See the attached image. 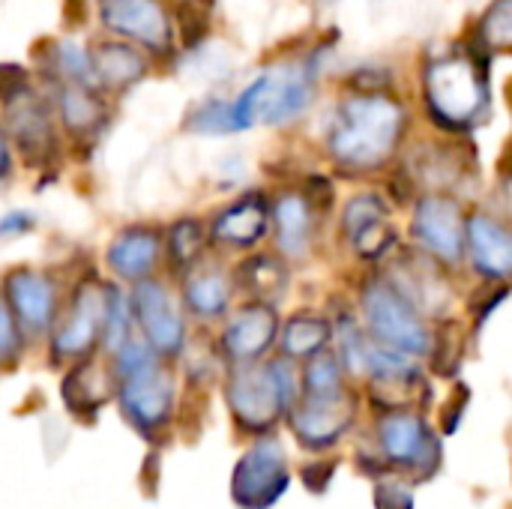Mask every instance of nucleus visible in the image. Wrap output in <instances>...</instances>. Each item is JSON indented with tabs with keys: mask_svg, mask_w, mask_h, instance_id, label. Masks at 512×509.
Wrapping results in <instances>:
<instances>
[{
	"mask_svg": "<svg viewBox=\"0 0 512 509\" xmlns=\"http://www.w3.org/2000/svg\"><path fill=\"white\" fill-rule=\"evenodd\" d=\"M195 132H207V135H222V132H237L234 129V117H231V102L222 99H210L204 102L192 117H189Z\"/></svg>",
	"mask_w": 512,
	"mask_h": 509,
	"instance_id": "nucleus-33",
	"label": "nucleus"
},
{
	"mask_svg": "<svg viewBox=\"0 0 512 509\" xmlns=\"http://www.w3.org/2000/svg\"><path fill=\"white\" fill-rule=\"evenodd\" d=\"M288 459L276 438L258 441L234 468L231 495L243 509L273 507L288 489Z\"/></svg>",
	"mask_w": 512,
	"mask_h": 509,
	"instance_id": "nucleus-6",
	"label": "nucleus"
},
{
	"mask_svg": "<svg viewBox=\"0 0 512 509\" xmlns=\"http://www.w3.org/2000/svg\"><path fill=\"white\" fill-rule=\"evenodd\" d=\"M3 120H6V135L30 162H42L51 156L54 150L51 114L45 102L24 81L12 84L3 93Z\"/></svg>",
	"mask_w": 512,
	"mask_h": 509,
	"instance_id": "nucleus-10",
	"label": "nucleus"
},
{
	"mask_svg": "<svg viewBox=\"0 0 512 509\" xmlns=\"http://www.w3.org/2000/svg\"><path fill=\"white\" fill-rule=\"evenodd\" d=\"M237 285L255 297V303H270L279 300L288 288V267L273 258V255H255L240 264L237 270Z\"/></svg>",
	"mask_w": 512,
	"mask_h": 509,
	"instance_id": "nucleus-25",
	"label": "nucleus"
},
{
	"mask_svg": "<svg viewBox=\"0 0 512 509\" xmlns=\"http://www.w3.org/2000/svg\"><path fill=\"white\" fill-rule=\"evenodd\" d=\"M108 378L102 372L99 363L87 360L78 369L69 372V378L63 381V399L75 414H87L96 411L102 402H108Z\"/></svg>",
	"mask_w": 512,
	"mask_h": 509,
	"instance_id": "nucleus-26",
	"label": "nucleus"
},
{
	"mask_svg": "<svg viewBox=\"0 0 512 509\" xmlns=\"http://www.w3.org/2000/svg\"><path fill=\"white\" fill-rule=\"evenodd\" d=\"M411 234L417 246L432 255L438 264L456 267L465 258V213L462 204L450 195L432 192L423 195L414 207Z\"/></svg>",
	"mask_w": 512,
	"mask_h": 509,
	"instance_id": "nucleus-5",
	"label": "nucleus"
},
{
	"mask_svg": "<svg viewBox=\"0 0 512 509\" xmlns=\"http://www.w3.org/2000/svg\"><path fill=\"white\" fill-rule=\"evenodd\" d=\"M363 318L375 342L408 354L426 357L432 351V333L423 315L387 285V279H369L363 288Z\"/></svg>",
	"mask_w": 512,
	"mask_h": 509,
	"instance_id": "nucleus-4",
	"label": "nucleus"
},
{
	"mask_svg": "<svg viewBox=\"0 0 512 509\" xmlns=\"http://www.w3.org/2000/svg\"><path fill=\"white\" fill-rule=\"evenodd\" d=\"M297 372L291 360H273L264 366L255 363H237V369L228 378L225 396L228 405L243 429L264 432L270 429L282 411H288L297 399Z\"/></svg>",
	"mask_w": 512,
	"mask_h": 509,
	"instance_id": "nucleus-2",
	"label": "nucleus"
},
{
	"mask_svg": "<svg viewBox=\"0 0 512 509\" xmlns=\"http://www.w3.org/2000/svg\"><path fill=\"white\" fill-rule=\"evenodd\" d=\"M405 129V108L384 93L348 96L330 126V153L348 171L381 168Z\"/></svg>",
	"mask_w": 512,
	"mask_h": 509,
	"instance_id": "nucleus-1",
	"label": "nucleus"
},
{
	"mask_svg": "<svg viewBox=\"0 0 512 509\" xmlns=\"http://www.w3.org/2000/svg\"><path fill=\"white\" fill-rule=\"evenodd\" d=\"M33 225H36V219L30 213H9V216L0 219V240L3 237H18V234L30 231Z\"/></svg>",
	"mask_w": 512,
	"mask_h": 509,
	"instance_id": "nucleus-36",
	"label": "nucleus"
},
{
	"mask_svg": "<svg viewBox=\"0 0 512 509\" xmlns=\"http://www.w3.org/2000/svg\"><path fill=\"white\" fill-rule=\"evenodd\" d=\"M375 509H414L411 486L402 480H381L375 486Z\"/></svg>",
	"mask_w": 512,
	"mask_h": 509,
	"instance_id": "nucleus-35",
	"label": "nucleus"
},
{
	"mask_svg": "<svg viewBox=\"0 0 512 509\" xmlns=\"http://www.w3.org/2000/svg\"><path fill=\"white\" fill-rule=\"evenodd\" d=\"M267 222H270V204L258 192H252V195H243L240 201H234L231 207H225L216 216L213 237L222 246L249 249V246H255L264 237Z\"/></svg>",
	"mask_w": 512,
	"mask_h": 509,
	"instance_id": "nucleus-19",
	"label": "nucleus"
},
{
	"mask_svg": "<svg viewBox=\"0 0 512 509\" xmlns=\"http://www.w3.org/2000/svg\"><path fill=\"white\" fill-rule=\"evenodd\" d=\"M183 300H186L192 315H198V318H219L228 309L231 282H228V276L219 267L195 264V270L186 279Z\"/></svg>",
	"mask_w": 512,
	"mask_h": 509,
	"instance_id": "nucleus-23",
	"label": "nucleus"
},
{
	"mask_svg": "<svg viewBox=\"0 0 512 509\" xmlns=\"http://www.w3.org/2000/svg\"><path fill=\"white\" fill-rule=\"evenodd\" d=\"M270 216L276 225L279 252H285L288 258H303L309 252L312 231H315V213H312L309 198L297 192L279 195L276 204L270 207Z\"/></svg>",
	"mask_w": 512,
	"mask_h": 509,
	"instance_id": "nucleus-21",
	"label": "nucleus"
},
{
	"mask_svg": "<svg viewBox=\"0 0 512 509\" xmlns=\"http://www.w3.org/2000/svg\"><path fill=\"white\" fill-rule=\"evenodd\" d=\"M162 252V240L159 231L153 228H126L123 234L114 237L111 249H108V267L129 282H141L153 273L156 261Z\"/></svg>",
	"mask_w": 512,
	"mask_h": 509,
	"instance_id": "nucleus-20",
	"label": "nucleus"
},
{
	"mask_svg": "<svg viewBox=\"0 0 512 509\" xmlns=\"http://www.w3.org/2000/svg\"><path fill=\"white\" fill-rule=\"evenodd\" d=\"M21 354V330L15 324L12 309L0 297V366H12Z\"/></svg>",
	"mask_w": 512,
	"mask_h": 509,
	"instance_id": "nucleus-34",
	"label": "nucleus"
},
{
	"mask_svg": "<svg viewBox=\"0 0 512 509\" xmlns=\"http://www.w3.org/2000/svg\"><path fill=\"white\" fill-rule=\"evenodd\" d=\"M102 24L147 51L168 54L174 42V30L162 0H99Z\"/></svg>",
	"mask_w": 512,
	"mask_h": 509,
	"instance_id": "nucleus-11",
	"label": "nucleus"
},
{
	"mask_svg": "<svg viewBox=\"0 0 512 509\" xmlns=\"http://www.w3.org/2000/svg\"><path fill=\"white\" fill-rule=\"evenodd\" d=\"M120 405L132 426L141 432L165 426L174 408V378L159 363V357L120 375Z\"/></svg>",
	"mask_w": 512,
	"mask_h": 509,
	"instance_id": "nucleus-7",
	"label": "nucleus"
},
{
	"mask_svg": "<svg viewBox=\"0 0 512 509\" xmlns=\"http://www.w3.org/2000/svg\"><path fill=\"white\" fill-rule=\"evenodd\" d=\"M102 315H105V285L81 282L66 318L54 327L51 351L57 360L84 357L102 336Z\"/></svg>",
	"mask_w": 512,
	"mask_h": 509,
	"instance_id": "nucleus-12",
	"label": "nucleus"
},
{
	"mask_svg": "<svg viewBox=\"0 0 512 509\" xmlns=\"http://www.w3.org/2000/svg\"><path fill=\"white\" fill-rule=\"evenodd\" d=\"M315 75L303 66H288L270 75H261L258 93V117L264 123H288L300 117L312 102Z\"/></svg>",
	"mask_w": 512,
	"mask_h": 509,
	"instance_id": "nucleus-15",
	"label": "nucleus"
},
{
	"mask_svg": "<svg viewBox=\"0 0 512 509\" xmlns=\"http://www.w3.org/2000/svg\"><path fill=\"white\" fill-rule=\"evenodd\" d=\"M387 285L396 288L420 315H441L450 297L447 285L441 282V267L432 255H405Z\"/></svg>",
	"mask_w": 512,
	"mask_h": 509,
	"instance_id": "nucleus-17",
	"label": "nucleus"
},
{
	"mask_svg": "<svg viewBox=\"0 0 512 509\" xmlns=\"http://www.w3.org/2000/svg\"><path fill=\"white\" fill-rule=\"evenodd\" d=\"M3 288H6L3 300L12 309L18 330H24L27 336H42L54 324L57 288L51 276L30 270V267H18L6 276Z\"/></svg>",
	"mask_w": 512,
	"mask_h": 509,
	"instance_id": "nucleus-13",
	"label": "nucleus"
},
{
	"mask_svg": "<svg viewBox=\"0 0 512 509\" xmlns=\"http://www.w3.org/2000/svg\"><path fill=\"white\" fill-rule=\"evenodd\" d=\"M129 330H132L129 300L114 285H105V315H102V342H105V348L114 354L129 339Z\"/></svg>",
	"mask_w": 512,
	"mask_h": 509,
	"instance_id": "nucleus-30",
	"label": "nucleus"
},
{
	"mask_svg": "<svg viewBox=\"0 0 512 509\" xmlns=\"http://www.w3.org/2000/svg\"><path fill=\"white\" fill-rule=\"evenodd\" d=\"M93 75L99 87L123 90L135 81L144 78L147 72V57L138 54L129 42H102L93 54Z\"/></svg>",
	"mask_w": 512,
	"mask_h": 509,
	"instance_id": "nucleus-22",
	"label": "nucleus"
},
{
	"mask_svg": "<svg viewBox=\"0 0 512 509\" xmlns=\"http://www.w3.org/2000/svg\"><path fill=\"white\" fill-rule=\"evenodd\" d=\"M276 330V309L270 303H252L228 321L222 333V348L234 363H252L273 345Z\"/></svg>",
	"mask_w": 512,
	"mask_h": 509,
	"instance_id": "nucleus-16",
	"label": "nucleus"
},
{
	"mask_svg": "<svg viewBox=\"0 0 512 509\" xmlns=\"http://www.w3.org/2000/svg\"><path fill=\"white\" fill-rule=\"evenodd\" d=\"M330 339H333V330L324 318L297 315L288 321V327L282 333V351L288 360H300V357H312V354L324 351Z\"/></svg>",
	"mask_w": 512,
	"mask_h": 509,
	"instance_id": "nucleus-27",
	"label": "nucleus"
},
{
	"mask_svg": "<svg viewBox=\"0 0 512 509\" xmlns=\"http://www.w3.org/2000/svg\"><path fill=\"white\" fill-rule=\"evenodd\" d=\"M378 438L387 462L408 468L414 477L420 474V480H429L441 468V441L417 414L393 411L381 420Z\"/></svg>",
	"mask_w": 512,
	"mask_h": 509,
	"instance_id": "nucleus-8",
	"label": "nucleus"
},
{
	"mask_svg": "<svg viewBox=\"0 0 512 509\" xmlns=\"http://www.w3.org/2000/svg\"><path fill=\"white\" fill-rule=\"evenodd\" d=\"M6 171H9V144H6V135L0 129V180L6 177Z\"/></svg>",
	"mask_w": 512,
	"mask_h": 509,
	"instance_id": "nucleus-37",
	"label": "nucleus"
},
{
	"mask_svg": "<svg viewBox=\"0 0 512 509\" xmlns=\"http://www.w3.org/2000/svg\"><path fill=\"white\" fill-rule=\"evenodd\" d=\"M57 102H60L63 126L72 135H87V132L99 129L102 120H105V105L99 102L96 87H84V84L66 81L60 87V99Z\"/></svg>",
	"mask_w": 512,
	"mask_h": 509,
	"instance_id": "nucleus-24",
	"label": "nucleus"
},
{
	"mask_svg": "<svg viewBox=\"0 0 512 509\" xmlns=\"http://www.w3.org/2000/svg\"><path fill=\"white\" fill-rule=\"evenodd\" d=\"M480 33H483V42L489 51H510L512 42V0H495L489 6V12L483 15V24H480Z\"/></svg>",
	"mask_w": 512,
	"mask_h": 509,
	"instance_id": "nucleus-32",
	"label": "nucleus"
},
{
	"mask_svg": "<svg viewBox=\"0 0 512 509\" xmlns=\"http://www.w3.org/2000/svg\"><path fill=\"white\" fill-rule=\"evenodd\" d=\"M465 249L486 279H507L512 273V237L495 216H471L465 222Z\"/></svg>",
	"mask_w": 512,
	"mask_h": 509,
	"instance_id": "nucleus-18",
	"label": "nucleus"
},
{
	"mask_svg": "<svg viewBox=\"0 0 512 509\" xmlns=\"http://www.w3.org/2000/svg\"><path fill=\"white\" fill-rule=\"evenodd\" d=\"M204 252V228L195 219H180L168 231V255L174 270H192Z\"/></svg>",
	"mask_w": 512,
	"mask_h": 509,
	"instance_id": "nucleus-28",
	"label": "nucleus"
},
{
	"mask_svg": "<svg viewBox=\"0 0 512 509\" xmlns=\"http://www.w3.org/2000/svg\"><path fill=\"white\" fill-rule=\"evenodd\" d=\"M303 390L306 396H315V399H324V396H336L342 393V363L336 354H330L327 348L312 354L309 366H306V375H303Z\"/></svg>",
	"mask_w": 512,
	"mask_h": 509,
	"instance_id": "nucleus-29",
	"label": "nucleus"
},
{
	"mask_svg": "<svg viewBox=\"0 0 512 509\" xmlns=\"http://www.w3.org/2000/svg\"><path fill=\"white\" fill-rule=\"evenodd\" d=\"M54 63H57V69H60V75L66 81H75V84H84V87H99L96 75H93V60L78 42H72V39L60 42L54 48Z\"/></svg>",
	"mask_w": 512,
	"mask_h": 509,
	"instance_id": "nucleus-31",
	"label": "nucleus"
},
{
	"mask_svg": "<svg viewBox=\"0 0 512 509\" xmlns=\"http://www.w3.org/2000/svg\"><path fill=\"white\" fill-rule=\"evenodd\" d=\"M132 318L138 321L144 342L159 354V357H177L183 348V318L168 294V288L156 279H141L132 291L129 300Z\"/></svg>",
	"mask_w": 512,
	"mask_h": 509,
	"instance_id": "nucleus-9",
	"label": "nucleus"
},
{
	"mask_svg": "<svg viewBox=\"0 0 512 509\" xmlns=\"http://www.w3.org/2000/svg\"><path fill=\"white\" fill-rule=\"evenodd\" d=\"M426 102L438 123L471 126L489 105V81L471 54H444L426 69Z\"/></svg>",
	"mask_w": 512,
	"mask_h": 509,
	"instance_id": "nucleus-3",
	"label": "nucleus"
},
{
	"mask_svg": "<svg viewBox=\"0 0 512 509\" xmlns=\"http://www.w3.org/2000/svg\"><path fill=\"white\" fill-rule=\"evenodd\" d=\"M354 420V399L342 390L336 396H306L291 411V429L297 441L309 450H324L336 444Z\"/></svg>",
	"mask_w": 512,
	"mask_h": 509,
	"instance_id": "nucleus-14",
	"label": "nucleus"
}]
</instances>
